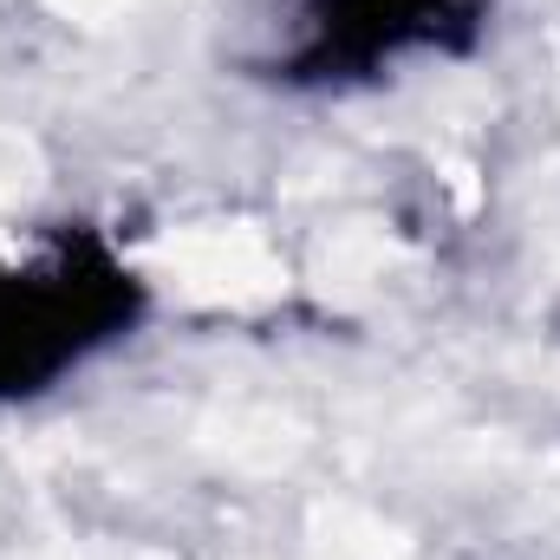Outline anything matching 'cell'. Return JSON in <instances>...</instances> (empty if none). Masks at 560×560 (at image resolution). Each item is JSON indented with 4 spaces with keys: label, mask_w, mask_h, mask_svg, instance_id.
Here are the masks:
<instances>
[{
    "label": "cell",
    "mask_w": 560,
    "mask_h": 560,
    "mask_svg": "<svg viewBox=\"0 0 560 560\" xmlns=\"http://www.w3.org/2000/svg\"><path fill=\"white\" fill-rule=\"evenodd\" d=\"M150 319V280L98 222L0 229V411L39 405L125 352Z\"/></svg>",
    "instance_id": "1"
},
{
    "label": "cell",
    "mask_w": 560,
    "mask_h": 560,
    "mask_svg": "<svg viewBox=\"0 0 560 560\" xmlns=\"http://www.w3.org/2000/svg\"><path fill=\"white\" fill-rule=\"evenodd\" d=\"M482 0H280L255 52L280 92H359L482 39Z\"/></svg>",
    "instance_id": "2"
}]
</instances>
